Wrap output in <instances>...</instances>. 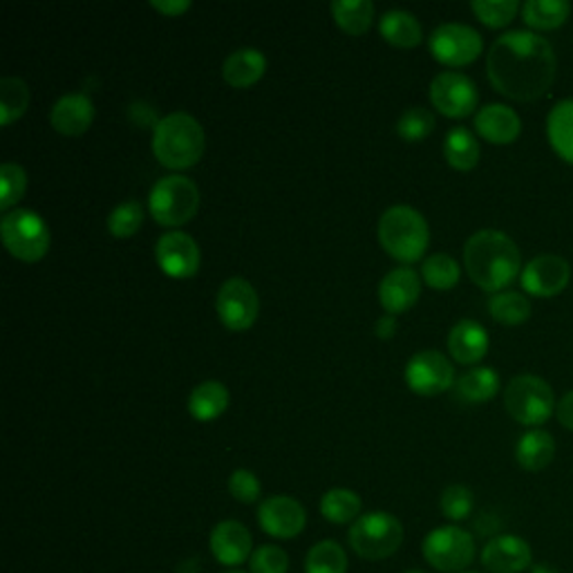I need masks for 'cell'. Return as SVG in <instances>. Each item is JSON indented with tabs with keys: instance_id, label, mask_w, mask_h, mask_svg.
Segmentation results:
<instances>
[{
	"instance_id": "cell-1",
	"label": "cell",
	"mask_w": 573,
	"mask_h": 573,
	"mask_svg": "<svg viewBox=\"0 0 573 573\" xmlns=\"http://www.w3.org/2000/svg\"><path fill=\"white\" fill-rule=\"evenodd\" d=\"M558 59L551 43L527 30L497 36L489 49L486 72L493 88L513 101H536L555 81Z\"/></svg>"
},
{
	"instance_id": "cell-2",
	"label": "cell",
	"mask_w": 573,
	"mask_h": 573,
	"mask_svg": "<svg viewBox=\"0 0 573 573\" xmlns=\"http://www.w3.org/2000/svg\"><path fill=\"white\" fill-rule=\"evenodd\" d=\"M463 267L480 289L500 294L523 274V253L504 231L482 229L463 244Z\"/></svg>"
},
{
	"instance_id": "cell-3",
	"label": "cell",
	"mask_w": 573,
	"mask_h": 573,
	"mask_svg": "<svg viewBox=\"0 0 573 573\" xmlns=\"http://www.w3.org/2000/svg\"><path fill=\"white\" fill-rule=\"evenodd\" d=\"M206 137L202 124L188 113H171L154 124L152 152L171 171L195 167L204 154Z\"/></svg>"
},
{
	"instance_id": "cell-4",
	"label": "cell",
	"mask_w": 573,
	"mask_h": 573,
	"mask_svg": "<svg viewBox=\"0 0 573 573\" xmlns=\"http://www.w3.org/2000/svg\"><path fill=\"white\" fill-rule=\"evenodd\" d=\"M381 247L399 263H416L431 242V229L426 218L408 204L390 206L379 218L377 229Z\"/></svg>"
},
{
	"instance_id": "cell-5",
	"label": "cell",
	"mask_w": 573,
	"mask_h": 573,
	"mask_svg": "<svg viewBox=\"0 0 573 573\" xmlns=\"http://www.w3.org/2000/svg\"><path fill=\"white\" fill-rule=\"evenodd\" d=\"M199 208V188L186 175H167L154 182L148 195V211L162 227H182Z\"/></svg>"
},
{
	"instance_id": "cell-6",
	"label": "cell",
	"mask_w": 573,
	"mask_h": 573,
	"mask_svg": "<svg viewBox=\"0 0 573 573\" xmlns=\"http://www.w3.org/2000/svg\"><path fill=\"white\" fill-rule=\"evenodd\" d=\"M506 412L517 424L538 428L551 420L555 412L553 388L536 375H517L504 390Z\"/></svg>"
},
{
	"instance_id": "cell-7",
	"label": "cell",
	"mask_w": 573,
	"mask_h": 573,
	"mask_svg": "<svg viewBox=\"0 0 573 573\" xmlns=\"http://www.w3.org/2000/svg\"><path fill=\"white\" fill-rule=\"evenodd\" d=\"M403 542V527L390 513L360 515L349 529V547L363 560H386Z\"/></svg>"
},
{
	"instance_id": "cell-8",
	"label": "cell",
	"mask_w": 573,
	"mask_h": 573,
	"mask_svg": "<svg viewBox=\"0 0 573 573\" xmlns=\"http://www.w3.org/2000/svg\"><path fill=\"white\" fill-rule=\"evenodd\" d=\"M0 236H3L8 251L23 263H38L51 242L47 222L30 208H12L5 214L0 220Z\"/></svg>"
},
{
	"instance_id": "cell-9",
	"label": "cell",
	"mask_w": 573,
	"mask_h": 573,
	"mask_svg": "<svg viewBox=\"0 0 573 573\" xmlns=\"http://www.w3.org/2000/svg\"><path fill=\"white\" fill-rule=\"evenodd\" d=\"M435 61L448 68H461L478 61L484 49V41L478 30L463 23H444L433 30L428 41Z\"/></svg>"
},
{
	"instance_id": "cell-10",
	"label": "cell",
	"mask_w": 573,
	"mask_h": 573,
	"mask_svg": "<svg viewBox=\"0 0 573 573\" xmlns=\"http://www.w3.org/2000/svg\"><path fill=\"white\" fill-rule=\"evenodd\" d=\"M424 558L444 573H463L475 558V540L459 527H439L426 536Z\"/></svg>"
},
{
	"instance_id": "cell-11",
	"label": "cell",
	"mask_w": 573,
	"mask_h": 573,
	"mask_svg": "<svg viewBox=\"0 0 573 573\" xmlns=\"http://www.w3.org/2000/svg\"><path fill=\"white\" fill-rule=\"evenodd\" d=\"M428 94L433 106L450 119L468 117L480 103L478 85L473 83L471 77H466L461 72H439L431 81Z\"/></svg>"
},
{
	"instance_id": "cell-12",
	"label": "cell",
	"mask_w": 573,
	"mask_h": 573,
	"mask_svg": "<svg viewBox=\"0 0 573 573\" xmlns=\"http://www.w3.org/2000/svg\"><path fill=\"white\" fill-rule=\"evenodd\" d=\"M405 383L420 397H437L455 383V368L437 349L416 352L405 366Z\"/></svg>"
},
{
	"instance_id": "cell-13",
	"label": "cell",
	"mask_w": 573,
	"mask_h": 573,
	"mask_svg": "<svg viewBox=\"0 0 573 573\" xmlns=\"http://www.w3.org/2000/svg\"><path fill=\"white\" fill-rule=\"evenodd\" d=\"M216 311L222 325L231 332H244L253 328L260 311V300L253 285L244 278L225 280L216 296Z\"/></svg>"
},
{
	"instance_id": "cell-14",
	"label": "cell",
	"mask_w": 573,
	"mask_h": 573,
	"mask_svg": "<svg viewBox=\"0 0 573 573\" xmlns=\"http://www.w3.org/2000/svg\"><path fill=\"white\" fill-rule=\"evenodd\" d=\"M571 280V267L562 255L542 253L536 255L531 263L519 274L523 289L536 298H551L566 289Z\"/></svg>"
},
{
	"instance_id": "cell-15",
	"label": "cell",
	"mask_w": 573,
	"mask_h": 573,
	"mask_svg": "<svg viewBox=\"0 0 573 573\" xmlns=\"http://www.w3.org/2000/svg\"><path fill=\"white\" fill-rule=\"evenodd\" d=\"M154 260L169 278H191L199 270V247L197 242L182 231L164 233L154 244Z\"/></svg>"
},
{
	"instance_id": "cell-16",
	"label": "cell",
	"mask_w": 573,
	"mask_h": 573,
	"mask_svg": "<svg viewBox=\"0 0 573 573\" xmlns=\"http://www.w3.org/2000/svg\"><path fill=\"white\" fill-rule=\"evenodd\" d=\"M257 523L265 534L278 540H291L302 534L307 513L302 504L289 495H274L257 508Z\"/></svg>"
},
{
	"instance_id": "cell-17",
	"label": "cell",
	"mask_w": 573,
	"mask_h": 573,
	"mask_svg": "<svg viewBox=\"0 0 573 573\" xmlns=\"http://www.w3.org/2000/svg\"><path fill=\"white\" fill-rule=\"evenodd\" d=\"M482 564L491 573H523L534 566V551L519 536H495L482 551Z\"/></svg>"
},
{
	"instance_id": "cell-18",
	"label": "cell",
	"mask_w": 573,
	"mask_h": 573,
	"mask_svg": "<svg viewBox=\"0 0 573 573\" xmlns=\"http://www.w3.org/2000/svg\"><path fill=\"white\" fill-rule=\"evenodd\" d=\"M422 294V276L410 267H397L388 272L379 285V302L390 317L403 314Z\"/></svg>"
},
{
	"instance_id": "cell-19",
	"label": "cell",
	"mask_w": 573,
	"mask_h": 573,
	"mask_svg": "<svg viewBox=\"0 0 573 573\" xmlns=\"http://www.w3.org/2000/svg\"><path fill=\"white\" fill-rule=\"evenodd\" d=\"M94 122V103L83 92L64 94L49 111V124L66 137L83 135Z\"/></svg>"
},
{
	"instance_id": "cell-20",
	"label": "cell",
	"mask_w": 573,
	"mask_h": 573,
	"mask_svg": "<svg viewBox=\"0 0 573 573\" xmlns=\"http://www.w3.org/2000/svg\"><path fill=\"white\" fill-rule=\"evenodd\" d=\"M208 545H211L216 560L225 566H238L253 555L251 531L236 519H225V523L216 525Z\"/></svg>"
},
{
	"instance_id": "cell-21",
	"label": "cell",
	"mask_w": 573,
	"mask_h": 573,
	"mask_svg": "<svg viewBox=\"0 0 573 573\" xmlns=\"http://www.w3.org/2000/svg\"><path fill=\"white\" fill-rule=\"evenodd\" d=\"M475 130L486 141L506 146L513 144L519 137V133H523V122H519L517 113L504 106V103H489V106L480 108V113L475 115Z\"/></svg>"
},
{
	"instance_id": "cell-22",
	"label": "cell",
	"mask_w": 573,
	"mask_h": 573,
	"mask_svg": "<svg viewBox=\"0 0 573 573\" xmlns=\"http://www.w3.org/2000/svg\"><path fill=\"white\" fill-rule=\"evenodd\" d=\"M448 352L457 363L475 366L489 352V332L478 321L463 319L448 334Z\"/></svg>"
},
{
	"instance_id": "cell-23",
	"label": "cell",
	"mask_w": 573,
	"mask_h": 573,
	"mask_svg": "<svg viewBox=\"0 0 573 573\" xmlns=\"http://www.w3.org/2000/svg\"><path fill=\"white\" fill-rule=\"evenodd\" d=\"M267 57L255 47H240L225 59L222 77L231 88H251L265 77Z\"/></svg>"
},
{
	"instance_id": "cell-24",
	"label": "cell",
	"mask_w": 573,
	"mask_h": 573,
	"mask_svg": "<svg viewBox=\"0 0 573 573\" xmlns=\"http://www.w3.org/2000/svg\"><path fill=\"white\" fill-rule=\"evenodd\" d=\"M555 457V439L547 431H529L515 446L517 463L529 473H540Z\"/></svg>"
},
{
	"instance_id": "cell-25",
	"label": "cell",
	"mask_w": 573,
	"mask_h": 573,
	"mask_svg": "<svg viewBox=\"0 0 573 573\" xmlns=\"http://www.w3.org/2000/svg\"><path fill=\"white\" fill-rule=\"evenodd\" d=\"M229 390L220 381H204L197 388H193L188 397V412L195 422H214L218 416L225 414L229 408Z\"/></svg>"
},
{
	"instance_id": "cell-26",
	"label": "cell",
	"mask_w": 573,
	"mask_h": 573,
	"mask_svg": "<svg viewBox=\"0 0 573 573\" xmlns=\"http://www.w3.org/2000/svg\"><path fill=\"white\" fill-rule=\"evenodd\" d=\"M547 137L560 160L573 167V99L558 101L547 117Z\"/></svg>"
},
{
	"instance_id": "cell-27",
	"label": "cell",
	"mask_w": 573,
	"mask_h": 573,
	"mask_svg": "<svg viewBox=\"0 0 573 573\" xmlns=\"http://www.w3.org/2000/svg\"><path fill=\"white\" fill-rule=\"evenodd\" d=\"M379 32L390 45L403 47V49L416 47L424 38L422 23L416 21V16H412L410 12H403V10L386 12L379 21Z\"/></svg>"
},
{
	"instance_id": "cell-28",
	"label": "cell",
	"mask_w": 573,
	"mask_h": 573,
	"mask_svg": "<svg viewBox=\"0 0 573 573\" xmlns=\"http://www.w3.org/2000/svg\"><path fill=\"white\" fill-rule=\"evenodd\" d=\"M444 158L457 171H473L480 162V141L468 128H452L444 139Z\"/></svg>"
},
{
	"instance_id": "cell-29",
	"label": "cell",
	"mask_w": 573,
	"mask_h": 573,
	"mask_svg": "<svg viewBox=\"0 0 573 573\" xmlns=\"http://www.w3.org/2000/svg\"><path fill=\"white\" fill-rule=\"evenodd\" d=\"M332 16L345 34L360 36L375 23V3L373 0H334Z\"/></svg>"
},
{
	"instance_id": "cell-30",
	"label": "cell",
	"mask_w": 573,
	"mask_h": 573,
	"mask_svg": "<svg viewBox=\"0 0 573 573\" xmlns=\"http://www.w3.org/2000/svg\"><path fill=\"white\" fill-rule=\"evenodd\" d=\"M571 16L566 0H527L523 5V19L531 30L551 32L562 27Z\"/></svg>"
},
{
	"instance_id": "cell-31",
	"label": "cell",
	"mask_w": 573,
	"mask_h": 573,
	"mask_svg": "<svg viewBox=\"0 0 573 573\" xmlns=\"http://www.w3.org/2000/svg\"><path fill=\"white\" fill-rule=\"evenodd\" d=\"M455 390L468 403L491 401L500 392V375L493 368H473L457 379Z\"/></svg>"
},
{
	"instance_id": "cell-32",
	"label": "cell",
	"mask_w": 573,
	"mask_h": 573,
	"mask_svg": "<svg viewBox=\"0 0 573 573\" xmlns=\"http://www.w3.org/2000/svg\"><path fill=\"white\" fill-rule=\"evenodd\" d=\"M489 314L502 325H523L531 317V302L519 291H500L489 300Z\"/></svg>"
},
{
	"instance_id": "cell-33",
	"label": "cell",
	"mask_w": 573,
	"mask_h": 573,
	"mask_svg": "<svg viewBox=\"0 0 573 573\" xmlns=\"http://www.w3.org/2000/svg\"><path fill=\"white\" fill-rule=\"evenodd\" d=\"M30 106V88L19 77L0 79V124L10 126L25 115Z\"/></svg>"
},
{
	"instance_id": "cell-34",
	"label": "cell",
	"mask_w": 573,
	"mask_h": 573,
	"mask_svg": "<svg viewBox=\"0 0 573 573\" xmlns=\"http://www.w3.org/2000/svg\"><path fill=\"white\" fill-rule=\"evenodd\" d=\"M321 513L334 525L356 523L360 517V497L349 489H332L321 500Z\"/></svg>"
},
{
	"instance_id": "cell-35",
	"label": "cell",
	"mask_w": 573,
	"mask_h": 573,
	"mask_svg": "<svg viewBox=\"0 0 573 573\" xmlns=\"http://www.w3.org/2000/svg\"><path fill=\"white\" fill-rule=\"evenodd\" d=\"M422 278L426 280L428 287H433L437 291H448V289H452L459 283L461 270H459L457 260L452 255H448V253H433L431 257L424 260Z\"/></svg>"
},
{
	"instance_id": "cell-36",
	"label": "cell",
	"mask_w": 573,
	"mask_h": 573,
	"mask_svg": "<svg viewBox=\"0 0 573 573\" xmlns=\"http://www.w3.org/2000/svg\"><path fill=\"white\" fill-rule=\"evenodd\" d=\"M307 573H345L347 571V555L343 547L334 540H323L314 545L305 560Z\"/></svg>"
},
{
	"instance_id": "cell-37",
	"label": "cell",
	"mask_w": 573,
	"mask_h": 573,
	"mask_svg": "<svg viewBox=\"0 0 573 573\" xmlns=\"http://www.w3.org/2000/svg\"><path fill=\"white\" fill-rule=\"evenodd\" d=\"M471 10L486 27L493 30L506 27L517 16V12H523L517 0H473Z\"/></svg>"
},
{
	"instance_id": "cell-38",
	"label": "cell",
	"mask_w": 573,
	"mask_h": 573,
	"mask_svg": "<svg viewBox=\"0 0 573 573\" xmlns=\"http://www.w3.org/2000/svg\"><path fill=\"white\" fill-rule=\"evenodd\" d=\"M141 222H144V206L137 199H128L117 204L111 211L108 231L119 240L133 238L139 231Z\"/></svg>"
},
{
	"instance_id": "cell-39",
	"label": "cell",
	"mask_w": 573,
	"mask_h": 573,
	"mask_svg": "<svg viewBox=\"0 0 573 573\" xmlns=\"http://www.w3.org/2000/svg\"><path fill=\"white\" fill-rule=\"evenodd\" d=\"M27 188V175L23 167L14 162H5L0 167V208L10 214L12 208L19 204V199L25 195Z\"/></svg>"
},
{
	"instance_id": "cell-40",
	"label": "cell",
	"mask_w": 573,
	"mask_h": 573,
	"mask_svg": "<svg viewBox=\"0 0 573 573\" xmlns=\"http://www.w3.org/2000/svg\"><path fill=\"white\" fill-rule=\"evenodd\" d=\"M435 130V115L428 108L412 106L408 108L399 122H397V133L405 141H422Z\"/></svg>"
},
{
	"instance_id": "cell-41",
	"label": "cell",
	"mask_w": 573,
	"mask_h": 573,
	"mask_svg": "<svg viewBox=\"0 0 573 573\" xmlns=\"http://www.w3.org/2000/svg\"><path fill=\"white\" fill-rule=\"evenodd\" d=\"M473 491L463 484H452L442 493V513L452 519V523H461L473 511Z\"/></svg>"
},
{
	"instance_id": "cell-42",
	"label": "cell",
	"mask_w": 573,
	"mask_h": 573,
	"mask_svg": "<svg viewBox=\"0 0 573 573\" xmlns=\"http://www.w3.org/2000/svg\"><path fill=\"white\" fill-rule=\"evenodd\" d=\"M289 555L276 545L257 547L251 555V573H287Z\"/></svg>"
},
{
	"instance_id": "cell-43",
	"label": "cell",
	"mask_w": 573,
	"mask_h": 573,
	"mask_svg": "<svg viewBox=\"0 0 573 573\" xmlns=\"http://www.w3.org/2000/svg\"><path fill=\"white\" fill-rule=\"evenodd\" d=\"M229 493L242 504H253L257 502L260 493H263V486H260V480L251 471H247V468H238L229 478Z\"/></svg>"
},
{
	"instance_id": "cell-44",
	"label": "cell",
	"mask_w": 573,
	"mask_h": 573,
	"mask_svg": "<svg viewBox=\"0 0 573 573\" xmlns=\"http://www.w3.org/2000/svg\"><path fill=\"white\" fill-rule=\"evenodd\" d=\"M150 8L164 16H182L191 10V0H152Z\"/></svg>"
},
{
	"instance_id": "cell-45",
	"label": "cell",
	"mask_w": 573,
	"mask_h": 573,
	"mask_svg": "<svg viewBox=\"0 0 573 573\" xmlns=\"http://www.w3.org/2000/svg\"><path fill=\"white\" fill-rule=\"evenodd\" d=\"M555 416H558V422L573 433V390L566 392L558 405H555Z\"/></svg>"
},
{
	"instance_id": "cell-46",
	"label": "cell",
	"mask_w": 573,
	"mask_h": 573,
	"mask_svg": "<svg viewBox=\"0 0 573 573\" xmlns=\"http://www.w3.org/2000/svg\"><path fill=\"white\" fill-rule=\"evenodd\" d=\"M397 332V321H394V317H383L379 323H377V336L379 339H390L392 334Z\"/></svg>"
},
{
	"instance_id": "cell-47",
	"label": "cell",
	"mask_w": 573,
	"mask_h": 573,
	"mask_svg": "<svg viewBox=\"0 0 573 573\" xmlns=\"http://www.w3.org/2000/svg\"><path fill=\"white\" fill-rule=\"evenodd\" d=\"M531 573H560L553 564H549V562H538V564H534L531 569H529Z\"/></svg>"
},
{
	"instance_id": "cell-48",
	"label": "cell",
	"mask_w": 573,
	"mask_h": 573,
	"mask_svg": "<svg viewBox=\"0 0 573 573\" xmlns=\"http://www.w3.org/2000/svg\"><path fill=\"white\" fill-rule=\"evenodd\" d=\"M405 573H424V571H405Z\"/></svg>"
},
{
	"instance_id": "cell-49",
	"label": "cell",
	"mask_w": 573,
	"mask_h": 573,
	"mask_svg": "<svg viewBox=\"0 0 573 573\" xmlns=\"http://www.w3.org/2000/svg\"><path fill=\"white\" fill-rule=\"evenodd\" d=\"M227 573H242V571H227Z\"/></svg>"
},
{
	"instance_id": "cell-50",
	"label": "cell",
	"mask_w": 573,
	"mask_h": 573,
	"mask_svg": "<svg viewBox=\"0 0 573 573\" xmlns=\"http://www.w3.org/2000/svg\"><path fill=\"white\" fill-rule=\"evenodd\" d=\"M463 573H478V571H463Z\"/></svg>"
}]
</instances>
